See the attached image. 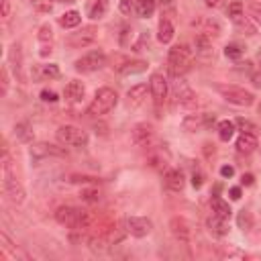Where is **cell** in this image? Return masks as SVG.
<instances>
[{
	"instance_id": "55",
	"label": "cell",
	"mask_w": 261,
	"mask_h": 261,
	"mask_svg": "<svg viewBox=\"0 0 261 261\" xmlns=\"http://www.w3.org/2000/svg\"><path fill=\"white\" fill-rule=\"evenodd\" d=\"M8 14H10V2L2 0V18H8Z\"/></svg>"
},
{
	"instance_id": "26",
	"label": "cell",
	"mask_w": 261,
	"mask_h": 261,
	"mask_svg": "<svg viewBox=\"0 0 261 261\" xmlns=\"http://www.w3.org/2000/svg\"><path fill=\"white\" fill-rule=\"evenodd\" d=\"M210 208H212V214H216V216H220V218H224V220H228L230 214H232L228 202H224L220 196H212V198H210Z\"/></svg>"
},
{
	"instance_id": "36",
	"label": "cell",
	"mask_w": 261,
	"mask_h": 261,
	"mask_svg": "<svg viewBox=\"0 0 261 261\" xmlns=\"http://www.w3.org/2000/svg\"><path fill=\"white\" fill-rule=\"evenodd\" d=\"M37 37H39V43L41 45H51V41H53V29H51V24H41Z\"/></svg>"
},
{
	"instance_id": "4",
	"label": "cell",
	"mask_w": 261,
	"mask_h": 261,
	"mask_svg": "<svg viewBox=\"0 0 261 261\" xmlns=\"http://www.w3.org/2000/svg\"><path fill=\"white\" fill-rule=\"evenodd\" d=\"M116 104H118V94H116V90L104 86V88H98V90H96L94 100L90 102L86 114H88V116H102V114H108Z\"/></svg>"
},
{
	"instance_id": "29",
	"label": "cell",
	"mask_w": 261,
	"mask_h": 261,
	"mask_svg": "<svg viewBox=\"0 0 261 261\" xmlns=\"http://www.w3.org/2000/svg\"><path fill=\"white\" fill-rule=\"evenodd\" d=\"M106 12H108V0H94L90 6H88V16L90 18H102V16H106Z\"/></svg>"
},
{
	"instance_id": "27",
	"label": "cell",
	"mask_w": 261,
	"mask_h": 261,
	"mask_svg": "<svg viewBox=\"0 0 261 261\" xmlns=\"http://www.w3.org/2000/svg\"><path fill=\"white\" fill-rule=\"evenodd\" d=\"M145 69H147V61H143V59H137V61H124L122 65H118V67H116V71H118V73H122V75L143 73Z\"/></svg>"
},
{
	"instance_id": "15",
	"label": "cell",
	"mask_w": 261,
	"mask_h": 261,
	"mask_svg": "<svg viewBox=\"0 0 261 261\" xmlns=\"http://www.w3.org/2000/svg\"><path fill=\"white\" fill-rule=\"evenodd\" d=\"M153 137H155V130L149 122H137L130 130V141L137 147H149L153 143Z\"/></svg>"
},
{
	"instance_id": "16",
	"label": "cell",
	"mask_w": 261,
	"mask_h": 261,
	"mask_svg": "<svg viewBox=\"0 0 261 261\" xmlns=\"http://www.w3.org/2000/svg\"><path fill=\"white\" fill-rule=\"evenodd\" d=\"M8 61H10V67H12L14 75H16V80L24 82V73H22V47H20V43H12L10 45Z\"/></svg>"
},
{
	"instance_id": "37",
	"label": "cell",
	"mask_w": 261,
	"mask_h": 261,
	"mask_svg": "<svg viewBox=\"0 0 261 261\" xmlns=\"http://www.w3.org/2000/svg\"><path fill=\"white\" fill-rule=\"evenodd\" d=\"M234 126H237L241 133H253V135H257V130H259L255 122H251V120H247V118H241V116L234 120Z\"/></svg>"
},
{
	"instance_id": "35",
	"label": "cell",
	"mask_w": 261,
	"mask_h": 261,
	"mask_svg": "<svg viewBox=\"0 0 261 261\" xmlns=\"http://www.w3.org/2000/svg\"><path fill=\"white\" fill-rule=\"evenodd\" d=\"M234 27H237L243 35H255V24H253L247 16H241L239 20H234Z\"/></svg>"
},
{
	"instance_id": "56",
	"label": "cell",
	"mask_w": 261,
	"mask_h": 261,
	"mask_svg": "<svg viewBox=\"0 0 261 261\" xmlns=\"http://www.w3.org/2000/svg\"><path fill=\"white\" fill-rule=\"evenodd\" d=\"M206 2V6L208 8H218V6H222L224 4V0H204Z\"/></svg>"
},
{
	"instance_id": "34",
	"label": "cell",
	"mask_w": 261,
	"mask_h": 261,
	"mask_svg": "<svg viewBox=\"0 0 261 261\" xmlns=\"http://www.w3.org/2000/svg\"><path fill=\"white\" fill-rule=\"evenodd\" d=\"M226 16L234 22V20H239L241 16H245V8H243V2H239V0H234V2H230L228 4V8H226Z\"/></svg>"
},
{
	"instance_id": "33",
	"label": "cell",
	"mask_w": 261,
	"mask_h": 261,
	"mask_svg": "<svg viewBox=\"0 0 261 261\" xmlns=\"http://www.w3.org/2000/svg\"><path fill=\"white\" fill-rule=\"evenodd\" d=\"M237 226L241 230H251L253 228V214L249 210H241L237 214Z\"/></svg>"
},
{
	"instance_id": "31",
	"label": "cell",
	"mask_w": 261,
	"mask_h": 261,
	"mask_svg": "<svg viewBox=\"0 0 261 261\" xmlns=\"http://www.w3.org/2000/svg\"><path fill=\"white\" fill-rule=\"evenodd\" d=\"M14 135L20 143H31L33 141V130H31L29 122H16L14 124Z\"/></svg>"
},
{
	"instance_id": "43",
	"label": "cell",
	"mask_w": 261,
	"mask_h": 261,
	"mask_svg": "<svg viewBox=\"0 0 261 261\" xmlns=\"http://www.w3.org/2000/svg\"><path fill=\"white\" fill-rule=\"evenodd\" d=\"M33 6L39 10V12H49L53 8L51 0H33Z\"/></svg>"
},
{
	"instance_id": "38",
	"label": "cell",
	"mask_w": 261,
	"mask_h": 261,
	"mask_svg": "<svg viewBox=\"0 0 261 261\" xmlns=\"http://www.w3.org/2000/svg\"><path fill=\"white\" fill-rule=\"evenodd\" d=\"M80 198L84 200V202H98L100 200V190L98 188H84L82 192H80Z\"/></svg>"
},
{
	"instance_id": "50",
	"label": "cell",
	"mask_w": 261,
	"mask_h": 261,
	"mask_svg": "<svg viewBox=\"0 0 261 261\" xmlns=\"http://www.w3.org/2000/svg\"><path fill=\"white\" fill-rule=\"evenodd\" d=\"M220 255L222 257H243V253L237 249H224V251H220Z\"/></svg>"
},
{
	"instance_id": "22",
	"label": "cell",
	"mask_w": 261,
	"mask_h": 261,
	"mask_svg": "<svg viewBox=\"0 0 261 261\" xmlns=\"http://www.w3.org/2000/svg\"><path fill=\"white\" fill-rule=\"evenodd\" d=\"M206 228H208V232H210L212 237H224V234L228 232L226 220L220 218V216H216V214H212V216L206 218Z\"/></svg>"
},
{
	"instance_id": "48",
	"label": "cell",
	"mask_w": 261,
	"mask_h": 261,
	"mask_svg": "<svg viewBox=\"0 0 261 261\" xmlns=\"http://www.w3.org/2000/svg\"><path fill=\"white\" fill-rule=\"evenodd\" d=\"M202 151H204V155H206L208 159L216 155V147H214L212 143H204V147H202Z\"/></svg>"
},
{
	"instance_id": "53",
	"label": "cell",
	"mask_w": 261,
	"mask_h": 261,
	"mask_svg": "<svg viewBox=\"0 0 261 261\" xmlns=\"http://www.w3.org/2000/svg\"><path fill=\"white\" fill-rule=\"evenodd\" d=\"M51 53H53V47L51 45H41V51H39L41 57H49Z\"/></svg>"
},
{
	"instance_id": "7",
	"label": "cell",
	"mask_w": 261,
	"mask_h": 261,
	"mask_svg": "<svg viewBox=\"0 0 261 261\" xmlns=\"http://www.w3.org/2000/svg\"><path fill=\"white\" fill-rule=\"evenodd\" d=\"M104 65H106V53L100 51V49H94V51L82 55V57L75 59V63H73L75 71H80V73H94V71L102 69Z\"/></svg>"
},
{
	"instance_id": "39",
	"label": "cell",
	"mask_w": 261,
	"mask_h": 261,
	"mask_svg": "<svg viewBox=\"0 0 261 261\" xmlns=\"http://www.w3.org/2000/svg\"><path fill=\"white\" fill-rule=\"evenodd\" d=\"M202 33H204V35H208L210 39H212V37H218V35H220V24H218L216 20H210V18H208V20L204 22Z\"/></svg>"
},
{
	"instance_id": "13",
	"label": "cell",
	"mask_w": 261,
	"mask_h": 261,
	"mask_svg": "<svg viewBox=\"0 0 261 261\" xmlns=\"http://www.w3.org/2000/svg\"><path fill=\"white\" fill-rule=\"evenodd\" d=\"M175 98H177V104L186 110H194L198 106V96L196 92L186 84V82H175Z\"/></svg>"
},
{
	"instance_id": "45",
	"label": "cell",
	"mask_w": 261,
	"mask_h": 261,
	"mask_svg": "<svg viewBox=\"0 0 261 261\" xmlns=\"http://www.w3.org/2000/svg\"><path fill=\"white\" fill-rule=\"evenodd\" d=\"M0 245H2V249H4V251H12V249H14V247H12V241L8 239V234H6L4 230L0 232Z\"/></svg>"
},
{
	"instance_id": "9",
	"label": "cell",
	"mask_w": 261,
	"mask_h": 261,
	"mask_svg": "<svg viewBox=\"0 0 261 261\" xmlns=\"http://www.w3.org/2000/svg\"><path fill=\"white\" fill-rule=\"evenodd\" d=\"M124 228H126L128 234H133L137 239H143L153 230V222L147 216H128L124 220Z\"/></svg>"
},
{
	"instance_id": "24",
	"label": "cell",
	"mask_w": 261,
	"mask_h": 261,
	"mask_svg": "<svg viewBox=\"0 0 261 261\" xmlns=\"http://www.w3.org/2000/svg\"><path fill=\"white\" fill-rule=\"evenodd\" d=\"M33 77L35 80H55L59 77V67L55 63H45V65H37L33 69Z\"/></svg>"
},
{
	"instance_id": "6",
	"label": "cell",
	"mask_w": 261,
	"mask_h": 261,
	"mask_svg": "<svg viewBox=\"0 0 261 261\" xmlns=\"http://www.w3.org/2000/svg\"><path fill=\"white\" fill-rule=\"evenodd\" d=\"M55 137L61 145H67V147H88V141H90L88 133L73 124H61Z\"/></svg>"
},
{
	"instance_id": "46",
	"label": "cell",
	"mask_w": 261,
	"mask_h": 261,
	"mask_svg": "<svg viewBox=\"0 0 261 261\" xmlns=\"http://www.w3.org/2000/svg\"><path fill=\"white\" fill-rule=\"evenodd\" d=\"M120 12H122V14H130V12H135V8H133V0H120Z\"/></svg>"
},
{
	"instance_id": "3",
	"label": "cell",
	"mask_w": 261,
	"mask_h": 261,
	"mask_svg": "<svg viewBox=\"0 0 261 261\" xmlns=\"http://www.w3.org/2000/svg\"><path fill=\"white\" fill-rule=\"evenodd\" d=\"M192 57H194V49H190L186 43L173 45L167 53V71L173 77H181L192 67Z\"/></svg>"
},
{
	"instance_id": "1",
	"label": "cell",
	"mask_w": 261,
	"mask_h": 261,
	"mask_svg": "<svg viewBox=\"0 0 261 261\" xmlns=\"http://www.w3.org/2000/svg\"><path fill=\"white\" fill-rule=\"evenodd\" d=\"M55 220L71 230H86L92 226L94 216L88 210H82L75 206H59L55 210Z\"/></svg>"
},
{
	"instance_id": "49",
	"label": "cell",
	"mask_w": 261,
	"mask_h": 261,
	"mask_svg": "<svg viewBox=\"0 0 261 261\" xmlns=\"http://www.w3.org/2000/svg\"><path fill=\"white\" fill-rule=\"evenodd\" d=\"M255 184V175L253 173H243L241 175V186H253Z\"/></svg>"
},
{
	"instance_id": "41",
	"label": "cell",
	"mask_w": 261,
	"mask_h": 261,
	"mask_svg": "<svg viewBox=\"0 0 261 261\" xmlns=\"http://www.w3.org/2000/svg\"><path fill=\"white\" fill-rule=\"evenodd\" d=\"M0 77H2V88H0V96H6L8 94V84H10V80H8V69H6V65L0 69Z\"/></svg>"
},
{
	"instance_id": "12",
	"label": "cell",
	"mask_w": 261,
	"mask_h": 261,
	"mask_svg": "<svg viewBox=\"0 0 261 261\" xmlns=\"http://www.w3.org/2000/svg\"><path fill=\"white\" fill-rule=\"evenodd\" d=\"M149 92L153 96V102L155 106H161L165 102V96H167V80L163 73L159 71H153L151 77H149Z\"/></svg>"
},
{
	"instance_id": "21",
	"label": "cell",
	"mask_w": 261,
	"mask_h": 261,
	"mask_svg": "<svg viewBox=\"0 0 261 261\" xmlns=\"http://www.w3.org/2000/svg\"><path fill=\"white\" fill-rule=\"evenodd\" d=\"M145 98H147V86L145 84H137L126 92V106L128 108H137V106H141L145 102Z\"/></svg>"
},
{
	"instance_id": "58",
	"label": "cell",
	"mask_w": 261,
	"mask_h": 261,
	"mask_svg": "<svg viewBox=\"0 0 261 261\" xmlns=\"http://www.w3.org/2000/svg\"><path fill=\"white\" fill-rule=\"evenodd\" d=\"M257 110H259V114H261V104H259V108H257Z\"/></svg>"
},
{
	"instance_id": "19",
	"label": "cell",
	"mask_w": 261,
	"mask_h": 261,
	"mask_svg": "<svg viewBox=\"0 0 261 261\" xmlns=\"http://www.w3.org/2000/svg\"><path fill=\"white\" fill-rule=\"evenodd\" d=\"M234 147H237V151H239V153L251 155V153L259 147L257 135H253V133H241V135H239V139H237V143H234Z\"/></svg>"
},
{
	"instance_id": "42",
	"label": "cell",
	"mask_w": 261,
	"mask_h": 261,
	"mask_svg": "<svg viewBox=\"0 0 261 261\" xmlns=\"http://www.w3.org/2000/svg\"><path fill=\"white\" fill-rule=\"evenodd\" d=\"M39 98L43 100V102H51V104H55L57 100H59V96H57V92H53V90H41V94H39Z\"/></svg>"
},
{
	"instance_id": "54",
	"label": "cell",
	"mask_w": 261,
	"mask_h": 261,
	"mask_svg": "<svg viewBox=\"0 0 261 261\" xmlns=\"http://www.w3.org/2000/svg\"><path fill=\"white\" fill-rule=\"evenodd\" d=\"M251 82H253V86L261 88V69H259V71H255V73H251Z\"/></svg>"
},
{
	"instance_id": "17",
	"label": "cell",
	"mask_w": 261,
	"mask_h": 261,
	"mask_svg": "<svg viewBox=\"0 0 261 261\" xmlns=\"http://www.w3.org/2000/svg\"><path fill=\"white\" fill-rule=\"evenodd\" d=\"M163 186L169 192H181L186 186V175L181 169H167L163 175Z\"/></svg>"
},
{
	"instance_id": "44",
	"label": "cell",
	"mask_w": 261,
	"mask_h": 261,
	"mask_svg": "<svg viewBox=\"0 0 261 261\" xmlns=\"http://www.w3.org/2000/svg\"><path fill=\"white\" fill-rule=\"evenodd\" d=\"M192 186H194L196 190H200V188L204 186V175H202V171H194V173H192Z\"/></svg>"
},
{
	"instance_id": "14",
	"label": "cell",
	"mask_w": 261,
	"mask_h": 261,
	"mask_svg": "<svg viewBox=\"0 0 261 261\" xmlns=\"http://www.w3.org/2000/svg\"><path fill=\"white\" fill-rule=\"evenodd\" d=\"M216 122V118H214V114H188L184 120H181V126H184V130H188V133H196V130H202V128H208V126H212Z\"/></svg>"
},
{
	"instance_id": "25",
	"label": "cell",
	"mask_w": 261,
	"mask_h": 261,
	"mask_svg": "<svg viewBox=\"0 0 261 261\" xmlns=\"http://www.w3.org/2000/svg\"><path fill=\"white\" fill-rule=\"evenodd\" d=\"M133 8L139 18H149L157 8V0H133Z\"/></svg>"
},
{
	"instance_id": "23",
	"label": "cell",
	"mask_w": 261,
	"mask_h": 261,
	"mask_svg": "<svg viewBox=\"0 0 261 261\" xmlns=\"http://www.w3.org/2000/svg\"><path fill=\"white\" fill-rule=\"evenodd\" d=\"M173 35H175L173 22H171L169 18H161V20H159V27H157V41H159L161 45H167V43H171Z\"/></svg>"
},
{
	"instance_id": "8",
	"label": "cell",
	"mask_w": 261,
	"mask_h": 261,
	"mask_svg": "<svg viewBox=\"0 0 261 261\" xmlns=\"http://www.w3.org/2000/svg\"><path fill=\"white\" fill-rule=\"evenodd\" d=\"M31 159L33 161H41V159H47V157H59V159H65L69 153L65 147H59V145H53V143H35L31 147Z\"/></svg>"
},
{
	"instance_id": "10",
	"label": "cell",
	"mask_w": 261,
	"mask_h": 261,
	"mask_svg": "<svg viewBox=\"0 0 261 261\" xmlns=\"http://www.w3.org/2000/svg\"><path fill=\"white\" fill-rule=\"evenodd\" d=\"M169 230H171L173 239L181 245H188L192 241V226L184 216H171L169 218Z\"/></svg>"
},
{
	"instance_id": "52",
	"label": "cell",
	"mask_w": 261,
	"mask_h": 261,
	"mask_svg": "<svg viewBox=\"0 0 261 261\" xmlns=\"http://www.w3.org/2000/svg\"><path fill=\"white\" fill-rule=\"evenodd\" d=\"M228 196H230V200H241V188L239 186H232L228 190Z\"/></svg>"
},
{
	"instance_id": "32",
	"label": "cell",
	"mask_w": 261,
	"mask_h": 261,
	"mask_svg": "<svg viewBox=\"0 0 261 261\" xmlns=\"http://www.w3.org/2000/svg\"><path fill=\"white\" fill-rule=\"evenodd\" d=\"M224 55H226L228 59L237 61V59H241V57L245 55V47H243L241 43H228V45L224 47Z\"/></svg>"
},
{
	"instance_id": "20",
	"label": "cell",
	"mask_w": 261,
	"mask_h": 261,
	"mask_svg": "<svg viewBox=\"0 0 261 261\" xmlns=\"http://www.w3.org/2000/svg\"><path fill=\"white\" fill-rule=\"evenodd\" d=\"M194 51L202 59L212 57V39L208 35H204V33H198L196 39H194Z\"/></svg>"
},
{
	"instance_id": "18",
	"label": "cell",
	"mask_w": 261,
	"mask_h": 261,
	"mask_svg": "<svg viewBox=\"0 0 261 261\" xmlns=\"http://www.w3.org/2000/svg\"><path fill=\"white\" fill-rule=\"evenodd\" d=\"M84 96H86V86L80 80H71L63 90V98L67 104H77V102H82Z\"/></svg>"
},
{
	"instance_id": "28",
	"label": "cell",
	"mask_w": 261,
	"mask_h": 261,
	"mask_svg": "<svg viewBox=\"0 0 261 261\" xmlns=\"http://www.w3.org/2000/svg\"><path fill=\"white\" fill-rule=\"evenodd\" d=\"M57 22H59V27H63V29H75V27H80V22H82V14H80L77 10H67V12H63V14L57 18Z\"/></svg>"
},
{
	"instance_id": "51",
	"label": "cell",
	"mask_w": 261,
	"mask_h": 261,
	"mask_svg": "<svg viewBox=\"0 0 261 261\" xmlns=\"http://www.w3.org/2000/svg\"><path fill=\"white\" fill-rule=\"evenodd\" d=\"M69 181H73V184H77V181H94V177H90V175H71L69 177Z\"/></svg>"
},
{
	"instance_id": "57",
	"label": "cell",
	"mask_w": 261,
	"mask_h": 261,
	"mask_svg": "<svg viewBox=\"0 0 261 261\" xmlns=\"http://www.w3.org/2000/svg\"><path fill=\"white\" fill-rule=\"evenodd\" d=\"M57 2H75V0H57Z\"/></svg>"
},
{
	"instance_id": "11",
	"label": "cell",
	"mask_w": 261,
	"mask_h": 261,
	"mask_svg": "<svg viewBox=\"0 0 261 261\" xmlns=\"http://www.w3.org/2000/svg\"><path fill=\"white\" fill-rule=\"evenodd\" d=\"M96 27H82L77 33H71L69 37H67V45L69 47H73V49H84V47H88V45H92L94 41H96Z\"/></svg>"
},
{
	"instance_id": "5",
	"label": "cell",
	"mask_w": 261,
	"mask_h": 261,
	"mask_svg": "<svg viewBox=\"0 0 261 261\" xmlns=\"http://www.w3.org/2000/svg\"><path fill=\"white\" fill-rule=\"evenodd\" d=\"M216 90H218V94H220L226 102H230V104H234V106H253V102H255L253 92H249V90H245V88H241V86L218 84Z\"/></svg>"
},
{
	"instance_id": "2",
	"label": "cell",
	"mask_w": 261,
	"mask_h": 261,
	"mask_svg": "<svg viewBox=\"0 0 261 261\" xmlns=\"http://www.w3.org/2000/svg\"><path fill=\"white\" fill-rule=\"evenodd\" d=\"M2 169H4V194L6 198L12 202V204H22L24 198H27V192L22 188V184L16 179V175L12 173V167H10V157H8V149L4 145L2 149Z\"/></svg>"
},
{
	"instance_id": "47",
	"label": "cell",
	"mask_w": 261,
	"mask_h": 261,
	"mask_svg": "<svg viewBox=\"0 0 261 261\" xmlns=\"http://www.w3.org/2000/svg\"><path fill=\"white\" fill-rule=\"evenodd\" d=\"M220 175H222L224 179H230V177L234 175V167H232V165H222V167H220Z\"/></svg>"
},
{
	"instance_id": "30",
	"label": "cell",
	"mask_w": 261,
	"mask_h": 261,
	"mask_svg": "<svg viewBox=\"0 0 261 261\" xmlns=\"http://www.w3.org/2000/svg\"><path fill=\"white\" fill-rule=\"evenodd\" d=\"M216 130H218V139L220 141H230L232 135H234V130H237V126H234L232 120H220L216 124Z\"/></svg>"
},
{
	"instance_id": "40",
	"label": "cell",
	"mask_w": 261,
	"mask_h": 261,
	"mask_svg": "<svg viewBox=\"0 0 261 261\" xmlns=\"http://www.w3.org/2000/svg\"><path fill=\"white\" fill-rule=\"evenodd\" d=\"M249 14L257 24H261V2H251L249 4Z\"/></svg>"
}]
</instances>
